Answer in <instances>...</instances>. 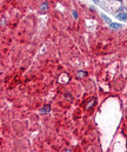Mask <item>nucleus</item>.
Masks as SVG:
<instances>
[{"instance_id":"nucleus-4","label":"nucleus","mask_w":127,"mask_h":152,"mask_svg":"<svg viewBox=\"0 0 127 152\" xmlns=\"http://www.w3.org/2000/svg\"><path fill=\"white\" fill-rule=\"evenodd\" d=\"M48 110H50V106H46V107L44 108V110H42V111L45 112V111H48Z\"/></svg>"},{"instance_id":"nucleus-6","label":"nucleus","mask_w":127,"mask_h":152,"mask_svg":"<svg viewBox=\"0 0 127 152\" xmlns=\"http://www.w3.org/2000/svg\"><path fill=\"white\" fill-rule=\"evenodd\" d=\"M118 1H123V0H118Z\"/></svg>"},{"instance_id":"nucleus-5","label":"nucleus","mask_w":127,"mask_h":152,"mask_svg":"<svg viewBox=\"0 0 127 152\" xmlns=\"http://www.w3.org/2000/svg\"><path fill=\"white\" fill-rule=\"evenodd\" d=\"M94 1H95V2H98V0H94Z\"/></svg>"},{"instance_id":"nucleus-1","label":"nucleus","mask_w":127,"mask_h":152,"mask_svg":"<svg viewBox=\"0 0 127 152\" xmlns=\"http://www.w3.org/2000/svg\"><path fill=\"white\" fill-rule=\"evenodd\" d=\"M118 19L127 21V13H120V14H118Z\"/></svg>"},{"instance_id":"nucleus-2","label":"nucleus","mask_w":127,"mask_h":152,"mask_svg":"<svg viewBox=\"0 0 127 152\" xmlns=\"http://www.w3.org/2000/svg\"><path fill=\"white\" fill-rule=\"evenodd\" d=\"M47 7H48V5H47V2H44V4H42V6H41L40 11L42 12V13H45V12H47Z\"/></svg>"},{"instance_id":"nucleus-3","label":"nucleus","mask_w":127,"mask_h":152,"mask_svg":"<svg viewBox=\"0 0 127 152\" xmlns=\"http://www.w3.org/2000/svg\"><path fill=\"white\" fill-rule=\"evenodd\" d=\"M111 27H112V28H120V25H119V24H111Z\"/></svg>"}]
</instances>
